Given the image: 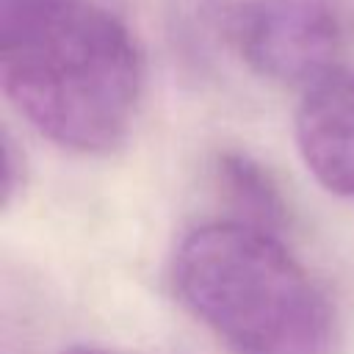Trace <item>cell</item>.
Listing matches in <instances>:
<instances>
[{
    "instance_id": "1",
    "label": "cell",
    "mask_w": 354,
    "mask_h": 354,
    "mask_svg": "<svg viewBox=\"0 0 354 354\" xmlns=\"http://www.w3.org/2000/svg\"><path fill=\"white\" fill-rule=\"evenodd\" d=\"M0 80L41 136L102 155L133 127L144 58L119 0H0Z\"/></svg>"
},
{
    "instance_id": "2",
    "label": "cell",
    "mask_w": 354,
    "mask_h": 354,
    "mask_svg": "<svg viewBox=\"0 0 354 354\" xmlns=\"http://www.w3.org/2000/svg\"><path fill=\"white\" fill-rule=\"evenodd\" d=\"M185 310L235 354H326V296L285 243L241 218L191 230L171 263Z\"/></svg>"
},
{
    "instance_id": "3",
    "label": "cell",
    "mask_w": 354,
    "mask_h": 354,
    "mask_svg": "<svg viewBox=\"0 0 354 354\" xmlns=\"http://www.w3.org/2000/svg\"><path fill=\"white\" fill-rule=\"evenodd\" d=\"M230 41L257 75L307 88L340 69L346 28L332 0H243L232 6Z\"/></svg>"
},
{
    "instance_id": "4",
    "label": "cell",
    "mask_w": 354,
    "mask_h": 354,
    "mask_svg": "<svg viewBox=\"0 0 354 354\" xmlns=\"http://www.w3.org/2000/svg\"><path fill=\"white\" fill-rule=\"evenodd\" d=\"M293 133L310 174L329 194L354 199V69L340 66L304 88Z\"/></svg>"
},
{
    "instance_id": "5",
    "label": "cell",
    "mask_w": 354,
    "mask_h": 354,
    "mask_svg": "<svg viewBox=\"0 0 354 354\" xmlns=\"http://www.w3.org/2000/svg\"><path fill=\"white\" fill-rule=\"evenodd\" d=\"M216 174L230 202L241 210V221H249L263 230L282 227L288 207L274 174L246 152L227 149L216 158Z\"/></svg>"
},
{
    "instance_id": "6",
    "label": "cell",
    "mask_w": 354,
    "mask_h": 354,
    "mask_svg": "<svg viewBox=\"0 0 354 354\" xmlns=\"http://www.w3.org/2000/svg\"><path fill=\"white\" fill-rule=\"evenodd\" d=\"M17 169H22V158H17L14 152V138L8 136V130L3 133V205H11L14 191L22 180H17Z\"/></svg>"
},
{
    "instance_id": "7",
    "label": "cell",
    "mask_w": 354,
    "mask_h": 354,
    "mask_svg": "<svg viewBox=\"0 0 354 354\" xmlns=\"http://www.w3.org/2000/svg\"><path fill=\"white\" fill-rule=\"evenodd\" d=\"M61 354H133V351H122V348H108V346H72Z\"/></svg>"
}]
</instances>
